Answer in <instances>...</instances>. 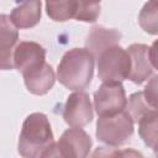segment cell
<instances>
[{"instance_id":"obj_1","label":"cell","mask_w":158,"mask_h":158,"mask_svg":"<svg viewBox=\"0 0 158 158\" xmlns=\"http://www.w3.org/2000/svg\"><path fill=\"white\" fill-rule=\"evenodd\" d=\"M94 72V56L86 48L68 51L58 64L57 78L62 85L70 90H84L91 81Z\"/></svg>"},{"instance_id":"obj_2","label":"cell","mask_w":158,"mask_h":158,"mask_svg":"<svg viewBox=\"0 0 158 158\" xmlns=\"http://www.w3.org/2000/svg\"><path fill=\"white\" fill-rule=\"evenodd\" d=\"M53 142V133L46 115L35 112L26 117L17 146L19 153L22 157H42Z\"/></svg>"},{"instance_id":"obj_3","label":"cell","mask_w":158,"mask_h":158,"mask_svg":"<svg viewBox=\"0 0 158 158\" xmlns=\"http://www.w3.org/2000/svg\"><path fill=\"white\" fill-rule=\"evenodd\" d=\"M133 133V121L126 110L111 116H100L96 125V137L109 146L123 144Z\"/></svg>"},{"instance_id":"obj_4","label":"cell","mask_w":158,"mask_h":158,"mask_svg":"<svg viewBox=\"0 0 158 158\" xmlns=\"http://www.w3.org/2000/svg\"><path fill=\"white\" fill-rule=\"evenodd\" d=\"M131 60L127 51L112 46L98 57V74L102 81H122L128 78Z\"/></svg>"},{"instance_id":"obj_5","label":"cell","mask_w":158,"mask_h":158,"mask_svg":"<svg viewBox=\"0 0 158 158\" xmlns=\"http://www.w3.org/2000/svg\"><path fill=\"white\" fill-rule=\"evenodd\" d=\"M91 147L90 136L80 127L67 130L57 143L43 153L42 157H65V158H84L88 156Z\"/></svg>"},{"instance_id":"obj_6","label":"cell","mask_w":158,"mask_h":158,"mask_svg":"<svg viewBox=\"0 0 158 158\" xmlns=\"http://www.w3.org/2000/svg\"><path fill=\"white\" fill-rule=\"evenodd\" d=\"M126 95L121 81H104L94 93V106L99 116H111L126 109Z\"/></svg>"},{"instance_id":"obj_7","label":"cell","mask_w":158,"mask_h":158,"mask_svg":"<svg viewBox=\"0 0 158 158\" xmlns=\"http://www.w3.org/2000/svg\"><path fill=\"white\" fill-rule=\"evenodd\" d=\"M44 58V48L36 42H20L14 49V67L23 77L40 69L46 63Z\"/></svg>"},{"instance_id":"obj_8","label":"cell","mask_w":158,"mask_h":158,"mask_svg":"<svg viewBox=\"0 0 158 158\" xmlns=\"http://www.w3.org/2000/svg\"><path fill=\"white\" fill-rule=\"evenodd\" d=\"M63 118L70 127H83L93 120V109L89 95L83 91H77L69 95L64 110Z\"/></svg>"},{"instance_id":"obj_9","label":"cell","mask_w":158,"mask_h":158,"mask_svg":"<svg viewBox=\"0 0 158 158\" xmlns=\"http://www.w3.org/2000/svg\"><path fill=\"white\" fill-rule=\"evenodd\" d=\"M127 53L131 60L128 79H131L136 84H141L146 79H148L156 69L151 59L149 47L142 43H133L128 47Z\"/></svg>"},{"instance_id":"obj_10","label":"cell","mask_w":158,"mask_h":158,"mask_svg":"<svg viewBox=\"0 0 158 158\" xmlns=\"http://www.w3.org/2000/svg\"><path fill=\"white\" fill-rule=\"evenodd\" d=\"M19 40V33L7 15H0V69L14 68V46Z\"/></svg>"},{"instance_id":"obj_11","label":"cell","mask_w":158,"mask_h":158,"mask_svg":"<svg viewBox=\"0 0 158 158\" xmlns=\"http://www.w3.org/2000/svg\"><path fill=\"white\" fill-rule=\"evenodd\" d=\"M121 40V33L114 28H105L102 26H94L86 38V49L94 56L99 57L105 49L117 46Z\"/></svg>"},{"instance_id":"obj_12","label":"cell","mask_w":158,"mask_h":158,"mask_svg":"<svg viewBox=\"0 0 158 158\" xmlns=\"http://www.w3.org/2000/svg\"><path fill=\"white\" fill-rule=\"evenodd\" d=\"M41 19V0H23L16 6L10 20L16 28H30L38 23Z\"/></svg>"},{"instance_id":"obj_13","label":"cell","mask_w":158,"mask_h":158,"mask_svg":"<svg viewBox=\"0 0 158 158\" xmlns=\"http://www.w3.org/2000/svg\"><path fill=\"white\" fill-rule=\"evenodd\" d=\"M28 91L35 95H43L51 90L54 84V73L49 64L44 63L36 72L23 77Z\"/></svg>"},{"instance_id":"obj_14","label":"cell","mask_w":158,"mask_h":158,"mask_svg":"<svg viewBox=\"0 0 158 158\" xmlns=\"http://www.w3.org/2000/svg\"><path fill=\"white\" fill-rule=\"evenodd\" d=\"M46 10L48 16L54 21H67L74 17L77 10L75 0H47Z\"/></svg>"},{"instance_id":"obj_15","label":"cell","mask_w":158,"mask_h":158,"mask_svg":"<svg viewBox=\"0 0 158 158\" xmlns=\"http://www.w3.org/2000/svg\"><path fill=\"white\" fill-rule=\"evenodd\" d=\"M138 132L141 138L153 151L157 148V110L143 116L138 122Z\"/></svg>"},{"instance_id":"obj_16","label":"cell","mask_w":158,"mask_h":158,"mask_svg":"<svg viewBox=\"0 0 158 158\" xmlns=\"http://www.w3.org/2000/svg\"><path fill=\"white\" fill-rule=\"evenodd\" d=\"M126 106H127L126 111L130 114L133 122H138L143 116H146L147 114H149L152 111H156V109H157L148 104L143 93L132 94L128 99V102H126Z\"/></svg>"},{"instance_id":"obj_17","label":"cell","mask_w":158,"mask_h":158,"mask_svg":"<svg viewBox=\"0 0 158 158\" xmlns=\"http://www.w3.org/2000/svg\"><path fill=\"white\" fill-rule=\"evenodd\" d=\"M77 10L74 17L78 21L94 22L100 15V1L101 0H75Z\"/></svg>"},{"instance_id":"obj_18","label":"cell","mask_w":158,"mask_h":158,"mask_svg":"<svg viewBox=\"0 0 158 158\" xmlns=\"http://www.w3.org/2000/svg\"><path fill=\"white\" fill-rule=\"evenodd\" d=\"M138 21L141 27L152 35L157 33V0H149L141 10Z\"/></svg>"},{"instance_id":"obj_19","label":"cell","mask_w":158,"mask_h":158,"mask_svg":"<svg viewBox=\"0 0 158 158\" xmlns=\"http://www.w3.org/2000/svg\"><path fill=\"white\" fill-rule=\"evenodd\" d=\"M143 95L149 105L157 107V77H153L152 80L147 84Z\"/></svg>"}]
</instances>
